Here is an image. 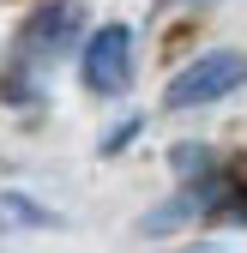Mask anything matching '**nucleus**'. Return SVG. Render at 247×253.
<instances>
[{"label": "nucleus", "mask_w": 247, "mask_h": 253, "mask_svg": "<svg viewBox=\"0 0 247 253\" xmlns=\"http://www.w3.org/2000/svg\"><path fill=\"white\" fill-rule=\"evenodd\" d=\"M235 84H247V54H235V48H211V54H199L193 67H181L175 79H169V109H199V103H217V97H229Z\"/></svg>", "instance_id": "f257e3e1"}, {"label": "nucleus", "mask_w": 247, "mask_h": 253, "mask_svg": "<svg viewBox=\"0 0 247 253\" xmlns=\"http://www.w3.org/2000/svg\"><path fill=\"white\" fill-rule=\"evenodd\" d=\"M79 73H84V84L97 90V97H121V90L133 84V30L127 24H103L97 37L84 42Z\"/></svg>", "instance_id": "f03ea898"}, {"label": "nucleus", "mask_w": 247, "mask_h": 253, "mask_svg": "<svg viewBox=\"0 0 247 253\" xmlns=\"http://www.w3.org/2000/svg\"><path fill=\"white\" fill-rule=\"evenodd\" d=\"M79 24H84L79 0H42V6L24 18V30H18V48H24V54H48V48H67V42L79 37Z\"/></svg>", "instance_id": "7ed1b4c3"}, {"label": "nucleus", "mask_w": 247, "mask_h": 253, "mask_svg": "<svg viewBox=\"0 0 247 253\" xmlns=\"http://www.w3.org/2000/svg\"><path fill=\"white\" fill-rule=\"evenodd\" d=\"M175 169H181V175H211V151H205V145H181V151H175Z\"/></svg>", "instance_id": "20e7f679"}, {"label": "nucleus", "mask_w": 247, "mask_h": 253, "mask_svg": "<svg viewBox=\"0 0 247 253\" xmlns=\"http://www.w3.org/2000/svg\"><path fill=\"white\" fill-rule=\"evenodd\" d=\"M133 133H139V121H121L115 133L103 139V151H109V157H115V151H127V139H133Z\"/></svg>", "instance_id": "39448f33"}]
</instances>
